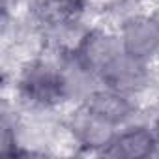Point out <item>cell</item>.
Returning <instances> with one entry per match:
<instances>
[{"instance_id":"3957f363","label":"cell","mask_w":159,"mask_h":159,"mask_svg":"<svg viewBox=\"0 0 159 159\" xmlns=\"http://www.w3.org/2000/svg\"><path fill=\"white\" fill-rule=\"evenodd\" d=\"M122 51L137 60L150 62L159 54V13H133L118 28Z\"/></svg>"},{"instance_id":"ba28073f","label":"cell","mask_w":159,"mask_h":159,"mask_svg":"<svg viewBox=\"0 0 159 159\" xmlns=\"http://www.w3.org/2000/svg\"><path fill=\"white\" fill-rule=\"evenodd\" d=\"M157 148H159V139L152 125L125 124L122 125V129H118L105 155L120 159H146L153 157L157 153Z\"/></svg>"},{"instance_id":"6da1fadb","label":"cell","mask_w":159,"mask_h":159,"mask_svg":"<svg viewBox=\"0 0 159 159\" xmlns=\"http://www.w3.org/2000/svg\"><path fill=\"white\" fill-rule=\"evenodd\" d=\"M15 90L19 99L32 109H54L69 99L71 83L60 66L36 58L21 67Z\"/></svg>"},{"instance_id":"9c48e42d","label":"cell","mask_w":159,"mask_h":159,"mask_svg":"<svg viewBox=\"0 0 159 159\" xmlns=\"http://www.w3.org/2000/svg\"><path fill=\"white\" fill-rule=\"evenodd\" d=\"M152 127H153V131H155V135H157V139H159V116L155 118V122H153Z\"/></svg>"},{"instance_id":"7a4b0ae2","label":"cell","mask_w":159,"mask_h":159,"mask_svg":"<svg viewBox=\"0 0 159 159\" xmlns=\"http://www.w3.org/2000/svg\"><path fill=\"white\" fill-rule=\"evenodd\" d=\"M120 52L122 45L118 34L94 26L79 36L77 43L69 51V58L81 73L98 79Z\"/></svg>"},{"instance_id":"277c9868","label":"cell","mask_w":159,"mask_h":159,"mask_svg":"<svg viewBox=\"0 0 159 159\" xmlns=\"http://www.w3.org/2000/svg\"><path fill=\"white\" fill-rule=\"evenodd\" d=\"M67 129L75 144L86 153H107L120 127L90 114L83 105L69 116Z\"/></svg>"},{"instance_id":"52a82bcc","label":"cell","mask_w":159,"mask_h":159,"mask_svg":"<svg viewBox=\"0 0 159 159\" xmlns=\"http://www.w3.org/2000/svg\"><path fill=\"white\" fill-rule=\"evenodd\" d=\"M88 11V0H34L30 19L45 30H66L83 21Z\"/></svg>"},{"instance_id":"5b68a950","label":"cell","mask_w":159,"mask_h":159,"mask_svg":"<svg viewBox=\"0 0 159 159\" xmlns=\"http://www.w3.org/2000/svg\"><path fill=\"white\" fill-rule=\"evenodd\" d=\"M81 105L90 114H94L116 127L125 125L137 112L135 96H127V94H122V92L107 88V86L90 90L83 98Z\"/></svg>"},{"instance_id":"8992f818","label":"cell","mask_w":159,"mask_h":159,"mask_svg":"<svg viewBox=\"0 0 159 159\" xmlns=\"http://www.w3.org/2000/svg\"><path fill=\"white\" fill-rule=\"evenodd\" d=\"M150 79L148 62L137 60L124 51L105 67V71L98 77L101 86L118 90L127 96H137L140 90L146 88Z\"/></svg>"}]
</instances>
